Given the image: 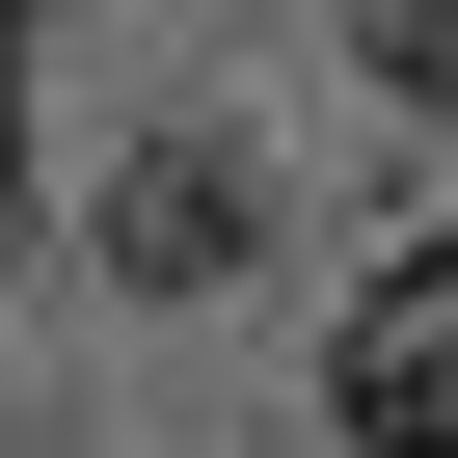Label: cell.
Masks as SVG:
<instances>
[{
  "label": "cell",
  "instance_id": "6da1fadb",
  "mask_svg": "<svg viewBox=\"0 0 458 458\" xmlns=\"http://www.w3.org/2000/svg\"><path fill=\"white\" fill-rule=\"evenodd\" d=\"M108 297H216V270H270V135H216V108H162L135 162H108Z\"/></svg>",
  "mask_w": 458,
  "mask_h": 458
},
{
  "label": "cell",
  "instance_id": "7a4b0ae2",
  "mask_svg": "<svg viewBox=\"0 0 458 458\" xmlns=\"http://www.w3.org/2000/svg\"><path fill=\"white\" fill-rule=\"evenodd\" d=\"M324 404H351V458H458V216L351 297V351H324Z\"/></svg>",
  "mask_w": 458,
  "mask_h": 458
},
{
  "label": "cell",
  "instance_id": "3957f363",
  "mask_svg": "<svg viewBox=\"0 0 458 458\" xmlns=\"http://www.w3.org/2000/svg\"><path fill=\"white\" fill-rule=\"evenodd\" d=\"M351 55H377L404 108H458V0H351Z\"/></svg>",
  "mask_w": 458,
  "mask_h": 458
}]
</instances>
